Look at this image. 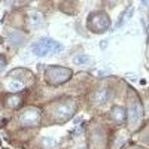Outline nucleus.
<instances>
[{
  "instance_id": "10",
  "label": "nucleus",
  "mask_w": 149,
  "mask_h": 149,
  "mask_svg": "<svg viewBox=\"0 0 149 149\" xmlns=\"http://www.w3.org/2000/svg\"><path fill=\"white\" fill-rule=\"evenodd\" d=\"M21 103H22V98H21L19 95H17V94H12V95H9V97L6 98V106L10 107V109L19 107Z\"/></svg>"
},
{
  "instance_id": "2",
  "label": "nucleus",
  "mask_w": 149,
  "mask_h": 149,
  "mask_svg": "<svg viewBox=\"0 0 149 149\" xmlns=\"http://www.w3.org/2000/svg\"><path fill=\"white\" fill-rule=\"evenodd\" d=\"M72 70L61 67V66H51L45 70V79L51 85H61L70 79Z\"/></svg>"
},
{
  "instance_id": "16",
  "label": "nucleus",
  "mask_w": 149,
  "mask_h": 149,
  "mask_svg": "<svg viewBox=\"0 0 149 149\" xmlns=\"http://www.w3.org/2000/svg\"><path fill=\"white\" fill-rule=\"evenodd\" d=\"M5 64H6L5 57H3V55H0V67H5Z\"/></svg>"
},
{
  "instance_id": "3",
  "label": "nucleus",
  "mask_w": 149,
  "mask_h": 149,
  "mask_svg": "<svg viewBox=\"0 0 149 149\" xmlns=\"http://www.w3.org/2000/svg\"><path fill=\"white\" fill-rule=\"evenodd\" d=\"M110 26V19L104 12H94L90 14L88 21H86V27L93 33H103L109 29Z\"/></svg>"
},
{
  "instance_id": "5",
  "label": "nucleus",
  "mask_w": 149,
  "mask_h": 149,
  "mask_svg": "<svg viewBox=\"0 0 149 149\" xmlns=\"http://www.w3.org/2000/svg\"><path fill=\"white\" fill-rule=\"evenodd\" d=\"M40 121V110L36 107H29L24 109L19 113V124L22 127H33L37 125Z\"/></svg>"
},
{
  "instance_id": "4",
  "label": "nucleus",
  "mask_w": 149,
  "mask_h": 149,
  "mask_svg": "<svg viewBox=\"0 0 149 149\" xmlns=\"http://www.w3.org/2000/svg\"><path fill=\"white\" fill-rule=\"evenodd\" d=\"M74 110H76V106H74V103L72 100L69 102H63V103H58L54 110H52V115L57 121L60 122H64L66 119H69L70 116H73Z\"/></svg>"
},
{
  "instance_id": "7",
  "label": "nucleus",
  "mask_w": 149,
  "mask_h": 149,
  "mask_svg": "<svg viewBox=\"0 0 149 149\" xmlns=\"http://www.w3.org/2000/svg\"><path fill=\"white\" fill-rule=\"evenodd\" d=\"M110 97V90L107 88V86H102V88H98L95 93H94V97L93 100L97 103V104H103L109 100Z\"/></svg>"
},
{
  "instance_id": "6",
  "label": "nucleus",
  "mask_w": 149,
  "mask_h": 149,
  "mask_svg": "<svg viewBox=\"0 0 149 149\" xmlns=\"http://www.w3.org/2000/svg\"><path fill=\"white\" fill-rule=\"evenodd\" d=\"M128 116H130L131 125H134V124L140 119V116H142V107H140L137 100H133L128 104Z\"/></svg>"
},
{
  "instance_id": "17",
  "label": "nucleus",
  "mask_w": 149,
  "mask_h": 149,
  "mask_svg": "<svg viewBox=\"0 0 149 149\" xmlns=\"http://www.w3.org/2000/svg\"><path fill=\"white\" fill-rule=\"evenodd\" d=\"M5 122H6V119H3V113L0 112V125H3Z\"/></svg>"
},
{
  "instance_id": "12",
  "label": "nucleus",
  "mask_w": 149,
  "mask_h": 149,
  "mask_svg": "<svg viewBox=\"0 0 149 149\" xmlns=\"http://www.w3.org/2000/svg\"><path fill=\"white\" fill-rule=\"evenodd\" d=\"M133 12H134V9H133V8H128V9H127V10H125V12H124V14L119 17V22L115 26V29H121V27L124 26V22H125L127 19H130V18H131Z\"/></svg>"
},
{
  "instance_id": "11",
  "label": "nucleus",
  "mask_w": 149,
  "mask_h": 149,
  "mask_svg": "<svg viewBox=\"0 0 149 149\" xmlns=\"http://www.w3.org/2000/svg\"><path fill=\"white\" fill-rule=\"evenodd\" d=\"M43 21V15L40 14V12H30L29 14V22L31 24V26H40Z\"/></svg>"
},
{
  "instance_id": "8",
  "label": "nucleus",
  "mask_w": 149,
  "mask_h": 149,
  "mask_svg": "<svg viewBox=\"0 0 149 149\" xmlns=\"http://www.w3.org/2000/svg\"><path fill=\"white\" fill-rule=\"evenodd\" d=\"M110 116H112V119H113L116 124H122L124 121H125V109H124V107H119V106L112 107Z\"/></svg>"
},
{
  "instance_id": "9",
  "label": "nucleus",
  "mask_w": 149,
  "mask_h": 149,
  "mask_svg": "<svg viewBox=\"0 0 149 149\" xmlns=\"http://www.w3.org/2000/svg\"><path fill=\"white\" fill-rule=\"evenodd\" d=\"M9 40H10L12 45L19 46L24 40H26V36H22L21 31H10V33H9Z\"/></svg>"
},
{
  "instance_id": "14",
  "label": "nucleus",
  "mask_w": 149,
  "mask_h": 149,
  "mask_svg": "<svg viewBox=\"0 0 149 149\" xmlns=\"http://www.w3.org/2000/svg\"><path fill=\"white\" fill-rule=\"evenodd\" d=\"M73 63L74 64H86V63H90V57L88 55H85V54H78V55H74L73 57Z\"/></svg>"
},
{
  "instance_id": "13",
  "label": "nucleus",
  "mask_w": 149,
  "mask_h": 149,
  "mask_svg": "<svg viewBox=\"0 0 149 149\" xmlns=\"http://www.w3.org/2000/svg\"><path fill=\"white\" fill-rule=\"evenodd\" d=\"M6 86H8V90L9 91H19V90H22V82L21 81H15V79H12V81H9L8 84H6Z\"/></svg>"
},
{
  "instance_id": "1",
  "label": "nucleus",
  "mask_w": 149,
  "mask_h": 149,
  "mask_svg": "<svg viewBox=\"0 0 149 149\" xmlns=\"http://www.w3.org/2000/svg\"><path fill=\"white\" fill-rule=\"evenodd\" d=\"M31 51L37 57H46L49 54L61 52L63 51V45L52 40V39H49V37H42V39H39L36 43H33Z\"/></svg>"
},
{
  "instance_id": "15",
  "label": "nucleus",
  "mask_w": 149,
  "mask_h": 149,
  "mask_svg": "<svg viewBox=\"0 0 149 149\" xmlns=\"http://www.w3.org/2000/svg\"><path fill=\"white\" fill-rule=\"evenodd\" d=\"M54 145H55V140L52 137H43L42 139V146H45V148H52Z\"/></svg>"
}]
</instances>
